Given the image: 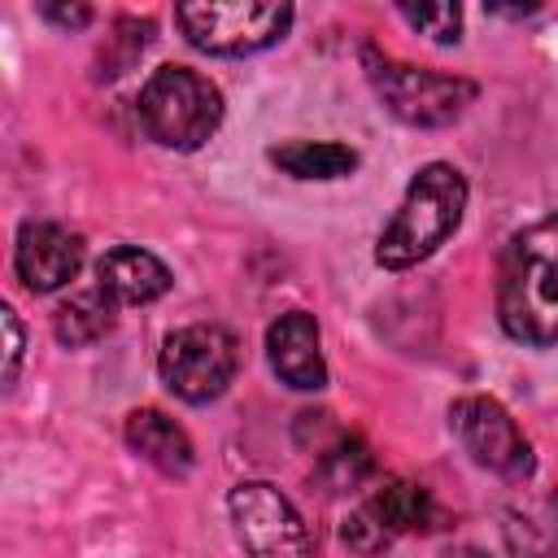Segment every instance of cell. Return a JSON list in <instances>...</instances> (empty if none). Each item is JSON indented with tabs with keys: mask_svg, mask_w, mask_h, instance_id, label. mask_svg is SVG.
I'll return each instance as SVG.
<instances>
[{
	"mask_svg": "<svg viewBox=\"0 0 558 558\" xmlns=\"http://www.w3.org/2000/svg\"><path fill=\"white\" fill-rule=\"evenodd\" d=\"M497 318L519 344L558 340V214L510 235L497 270Z\"/></svg>",
	"mask_w": 558,
	"mask_h": 558,
	"instance_id": "cell-1",
	"label": "cell"
},
{
	"mask_svg": "<svg viewBox=\"0 0 558 558\" xmlns=\"http://www.w3.org/2000/svg\"><path fill=\"white\" fill-rule=\"evenodd\" d=\"M462 209H466V179H462V170H453L449 161H427L410 179L392 222L379 231L375 262L384 270L418 266L423 257H432L458 231Z\"/></svg>",
	"mask_w": 558,
	"mask_h": 558,
	"instance_id": "cell-2",
	"label": "cell"
},
{
	"mask_svg": "<svg viewBox=\"0 0 558 558\" xmlns=\"http://www.w3.org/2000/svg\"><path fill=\"white\" fill-rule=\"evenodd\" d=\"M140 126L174 153L201 148L222 122V92L192 65H157L140 87Z\"/></svg>",
	"mask_w": 558,
	"mask_h": 558,
	"instance_id": "cell-3",
	"label": "cell"
},
{
	"mask_svg": "<svg viewBox=\"0 0 558 558\" xmlns=\"http://www.w3.org/2000/svg\"><path fill=\"white\" fill-rule=\"evenodd\" d=\"M366 78L375 87V96L388 105V113H397L410 126H445L453 122L471 100H475V83L458 78V74H440V70H423V65H405L397 57H384L375 48L362 52Z\"/></svg>",
	"mask_w": 558,
	"mask_h": 558,
	"instance_id": "cell-4",
	"label": "cell"
},
{
	"mask_svg": "<svg viewBox=\"0 0 558 558\" xmlns=\"http://www.w3.org/2000/svg\"><path fill=\"white\" fill-rule=\"evenodd\" d=\"M179 31L192 48L214 57H244L279 44L292 26V4L270 0H205V4H179L174 9Z\"/></svg>",
	"mask_w": 558,
	"mask_h": 558,
	"instance_id": "cell-5",
	"label": "cell"
},
{
	"mask_svg": "<svg viewBox=\"0 0 558 558\" xmlns=\"http://www.w3.org/2000/svg\"><path fill=\"white\" fill-rule=\"evenodd\" d=\"M235 366H240L235 336L218 323H192V327L170 331L157 357L161 384L187 405H205L222 397L227 384L235 379Z\"/></svg>",
	"mask_w": 558,
	"mask_h": 558,
	"instance_id": "cell-6",
	"label": "cell"
},
{
	"mask_svg": "<svg viewBox=\"0 0 558 558\" xmlns=\"http://www.w3.org/2000/svg\"><path fill=\"white\" fill-rule=\"evenodd\" d=\"M235 536L248 558H314L310 527L301 510L266 480H244L227 493Z\"/></svg>",
	"mask_w": 558,
	"mask_h": 558,
	"instance_id": "cell-7",
	"label": "cell"
},
{
	"mask_svg": "<svg viewBox=\"0 0 558 558\" xmlns=\"http://www.w3.org/2000/svg\"><path fill=\"white\" fill-rule=\"evenodd\" d=\"M449 427L462 440V449L471 453V462L506 475V480H527L536 458L527 436L519 432V423L510 418V410L493 397H458L449 405Z\"/></svg>",
	"mask_w": 558,
	"mask_h": 558,
	"instance_id": "cell-8",
	"label": "cell"
},
{
	"mask_svg": "<svg viewBox=\"0 0 558 558\" xmlns=\"http://www.w3.org/2000/svg\"><path fill=\"white\" fill-rule=\"evenodd\" d=\"M83 266V235H74L61 222H26L17 231L13 270L31 292H57L65 288Z\"/></svg>",
	"mask_w": 558,
	"mask_h": 558,
	"instance_id": "cell-9",
	"label": "cell"
},
{
	"mask_svg": "<svg viewBox=\"0 0 558 558\" xmlns=\"http://www.w3.org/2000/svg\"><path fill=\"white\" fill-rule=\"evenodd\" d=\"M266 357L270 371L296 388V392H318L327 388V362L318 344V323L305 310H288L266 327Z\"/></svg>",
	"mask_w": 558,
	"mask_h": 558,
	"instance_id": "cell-10",
	"label": "cell"
},
{
	"mask_svg": "<svg viewBox=\"0 0 558 558\" xmlns=\"http://www.w3.org/2000/svg\"><path fill=\"white\" fill-rule=\"evenodd\" d=\"M170 270L161 257L135 244H118L96 262V288L109 292L118 305H148L170 292Z\"/></svg>",
	"mask_w": 558,
	"mask_h": 558,
	"instance_id": "cell-11",
	"label": "cell"
},
{
	"mask_svg": "<svg viewBox=\"0 0 558 558\" xmlns=\"http://www.w3.org/2000/svg\"><path fill=\"white\" fill-rule=\"evenodd\" d=\"M388 541L405 536V532H436L445 527V510L432 501V493L414 480H384L362 506H357Z\"/></svg>",
	"mask_w": 558,
	"mask_h": 558,
	"instance_id": "cell-12",
	"label": "cell"
},
{
	"mask_svg": "<svg viewBox=\"0 0 558 558\" xmlns=\"http://www.w3.org/2000/svg\"><path fill=\"white\" fill-rule=\"evenodd\" d=\"M126 445L144 462H153L157 471H166V475H187L192 462H196V449H192L187 432L166 410H157V405H144V410H131L126 414Z\"/></svg>",
	"mask_w": 558,
	"mask_h": 558,
	"instance_id": "cell-13",
	"label": "cell"
},
{
	"mask_svg": "<svg viewBox=\"0 0 558 558\" xmlns=\"http://www.w3.org/2000/svg\"><path fill=\"white\" fill-rule=\"evenodd\" d=\"M113 318H118V301H113L109 292H100V288H87V292L65 296V301L52 310V331H57L61 344L83 349V344L100 340V336L113 327Z\"/></svg>",
	"mask_w": 558,
	"mask_h": 558,
	"instance_id": "cell-14",
	"label": "cell"
},
{
	"mask_svg": "<svg viewBox=\"0 0 558 558\" xmlns=\"http://www.w3.org/2000/svg\"><path fill=\"white\" fill-rule=\"evenodd\" d=\"M270 161L292 179H344L357 170V153L331 140H288L270 148Z\"/></svg>",
	"mask_w": 558,
	"mask_h": 558,
	"instance_id": "cell-15",
	"label": "cell"
},
{
	"mask_svg": "<svg viewBox=\"0 0 558 558\" xmlns=\"http://www.w3.org/2000/svg\"><path fill=\"white\" fill-rule=\"evenodd\" d=\"M371 471H375V458L357 436H336V445L318 458V480L327 484V493H353L371 480Z\"/></svg>",
	"mask_w": 558,
	"mask_h": 558,
	"instance_id": "cell-16",
	"label": "cell"
},
{
	"mask_svg": "<svg viewBox=\"0 0 558 558\" xmlns=\"http://www.w3.org/2000/svg\"><path fill=\"white\" fill-rule=\"evenodd\" d=\"M397 13L414 31H423L427 39H436V44H453L458 31H462V9L458 4H397Z\"/></svg>",
	"mask_w": 558,
	"mask_h": 558,
	"instance_id": "cell-17",
	"label": "cell"
},
{
	"mask_svg": "<svg viewBox=\"0 0 558 558\" xmlns=\"http://www.w3.org/2000/svg\"><path fill=\"white\" fill-rule=\"evenodd\" d=\"M0 323H4V384L17 379V366H22V349H26V331L17 323V310L4 305L0 310Z\"/></svg>",
	"mask_w": 558,
	"mask_h": 558,
	"instance_id": "cell-18",
	"label": "cell"
},
{
	"mask_svg": "<svg viewBox=\"0 0 558 558\" xmlns=\"http://www.w3.org/2000/svg\"><path fill=\"white\" fill-rule=\"evenodd\" d=\"M39 17L44 22H57L65 31H83L96 13H92V4H39Z\"/></svg>",
	"mask_w": 558,
	"mask_h": 558,
	"instance_id": "cell-19",
	"label": "cell"
},
{
	"mask_svg": "<svg viewBox=\"0 0 558 558\" xmlns=\"http://www.w3.org/2000/svg\"><path fill=\"white\" fill-rule=\"evenodd\" d=\"M445 558H488V554H480V549H471V545H466V549H449Z\"/></svg>",
	"mask_w": 558,
	"mask_h": 558,
	"instance_id": "cell-20",
	"label": "cell"
}]
</instances>
